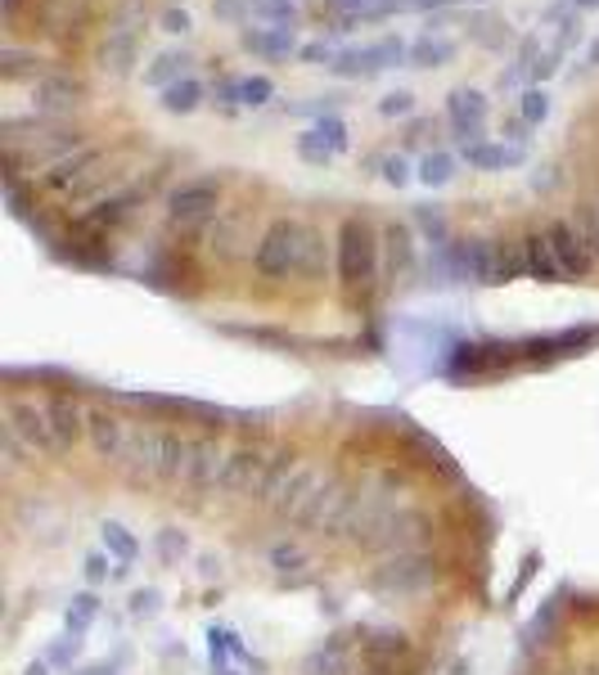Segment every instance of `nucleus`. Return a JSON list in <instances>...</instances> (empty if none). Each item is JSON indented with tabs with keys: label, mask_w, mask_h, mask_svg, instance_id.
<instances>
[{
	"label": "nucleus",
	"mask_w": 599,
	"mask_h": 675,
	"mask_svg": "<svg viewBox=\"0 0 599 675\" xmlns=\"http://www.w3.org/2000/svg\"><path fill=\"white\" fill-rule=\"evenodd\" d=\"M46 410H50L54 437H59V446H64V450L86 437V415H91V410H81L73 396H54V402H46Z\"/></svg>",
	"instance_id": "f3484780"
},
{
	"label": "nucleus",
	"mask_w": 599,
	"mask_h": 675,
	"mask_svg": "<svg viewBox=\"0 0 599 675\" xmlns=\"http://www.w3.org/2000/svg\"><path fill=\"white\" fill-rule=\"evenodd\" d=\"M276 95L271 77H239V109H262Z\"/></svg>",
	"instance_id": "cd10ccee"
},
{
	"label": "nucleus",
	"mask_w": 599,
	"mask_h": 675,
	"mask_svg": "<svg viewBox=\"0 0 599 675\" xmlns=\"http://www.w3.org/2000/svg\"><path fill=\"white\" fill-rule=\"evenodd\" d=\"M546 239H550L555 262L563 266V275H586V270L595 266V253H590V243H586V234H582L577 226L559 221V226L546 230Z\"/></svg>",
	"instance_id": "ddd939ff"
},
{
	"label": "nucleus",
	"mask_w": 599,
	"mask_h": 675,
	"mask_svg": "<svg viewBox=\"0 0 599 675\" xmlns=\"http://www.w3.org/2000/svg\"><path fill=\"white\" fill-rule=\"evenodd\" d=\"M339 54H343V50H339L334 41H311V46H303V59H311V64H329V68H334Z\"/></svg>",
	"instance_id": "473e14b6"
},
{
	"label": "nucleus",
	"mask_w": 599,
	"mask_h": 675,
	"mask_svg": "<svg viewBox=\"0 0 599 675\" xmlns=\"http://www.w3.org/2000/svg\"><path fill=\"white\" fill-rule=\"evenodd\" d=\"M446 117H451V131L464 144H477V136L487 127V100L477 90H456L451 104H446Z\"/></svg>",
	"instance_id": "2eb2a0df"
},
{
	"label": "nucleus",
	"mask_w": 599,
	"mask_h": 675,
	"mask_svg": "<svg viewBox=\"0 0 599 675\" xmlns=\"http://www.w3.org/2000/svg\"><path fill=\"white\" fill-rule=\"evenodd\" d=\"M293 469H297L293 450H276V464H271V473H266V482H262V496H257V505L271 509V505L280 500V491H284V482H289V473H293Z\"/></svg>",
	"instance_id": "b1692460"
},
{
	"label": "nucleus",
	"mask_w": 599,
	"mask_h": 675,
	"mask_svg": "<svg viewBox=\"0 0 599 675\" xmlns=\"http://www.w3.org/2000/svg\"><path fill=\"white\" fill-rule=\"evenodd\" d=\"M590 64H599V41H595V46H590Z\"/></svg>",
	"instance_id": "37998d69"
},
{
	"label": "nucleus",
	"mask_w": 599,
	"mask_h": 675,
	"mask_svg": "<svg viewBox=\"0 0 599 675\" xmlns=\"http://www.w3.org/2000/svg\"><path fill=\"white\" fill-rule=\"evenodd\" d=\"M582 234H586V243H590V253H599V203H590V207L582 212Z\"/></svg>",
	"instance_id": "f704fd0d"
},
{
	"label": "nucleus",
	"mask_w": 599,
	"mask_h": 675,
	"mask_svg": "<svg viewBox=\"0 0 599 675\" xmlns=\"http://www.w3.org/2000/svg\"><path fill=\"white\" fill-rule=\"evenodd\" d=\"M559 675H590V666H563Z\"/></svg>",
	"instance_id": "79ce46f5"
},
{
	"label": "nucleus",
	"mask_w": 599,
	"mask_h": 675,
	"mask_svg": "<svg viewBox=\"0 0 599 675\" xmlns=\"http://www.w3.org/2000/svg\"><path fill=\"white\" fill-rule=\"evenodd\" d=\"M253 5H257V0H217L213 14L226 18V23H239V18H253Z\"/></svg>",
	"instance_id": "c756f323"
},
{
	"label": "nucleus",
	"mask_w": 599,
	"mask_h": 675,
	"mask_svg": "<svg viewBox=\"0 0 599 675\" xmlns=\"http://www.w3.org/2000/svg\"><path fill=\"white\" fill-rule=\"evenodd\" d=\"M199 100H203V86L194 77H186V81H176V86L163 90V109L167 113H194Z\"/></svg>",
	"instance_id": "393cba45"
},
{
	"label": "nucleus",
	"mask_w": 599,
	"mask_h": 675,
	"mask_svg": "<svg viewBox=\"0 0 599 675\" xmlns=\"http://www.w3.org/2000/svg\"><path fill=\"white\" fill-rule=\"evenodd\" d=\"M303 671L307 675H352V649H347V639H324L320 649L307 653Z\"/></svg>",
	"instance_id": "a211bd4d"
},
{
	"label": "nucleus",
	"mask_w": 599,
	"mask_h": 675,
	"mask_svg": "<svg viewBox=\"0 0 599 675\" xmlns=\"http://www.w3.org/2000/svg\"><path fill=\"white\" fill-rule=\"evenodd\" d=\"M383 176H387V186H406V180H410L406 158H387V163H383Z\"/></svg>",
	"instance_id": "e433bc0d"
},
{
	"label": "nucleus",
	"mask_w": 599,
	"mask_h": 675,
	"mask_svg": "<svg viewBox=\"0 0 599 675\" xmlns=\"http://www.w3.org/2000/svg\"><path fill=\"white\" fill-rule=\"evenodd\" d=\"M590 675H599V662H595V666H590Z\"/></svg>",
	"instance_id": "c03bdc74"
},
{
	"label": "nucleus",
	"mask_w": 599,
	"mask_h": 675,
	"mask_svg": "<svg viewBox=\"0 0 599 675\" xmlns=\"http://www.w3.org/2000/svg\"><path fill=\"white\" fill-rule=\"evenodd\" d=\"M437 5H451V0H410V10H437Z\"/></svg>",
	"instance_id": "ea45409f"
},
{
	"label": "nucleus",
	"mask_w": 599,
	"mask_h": 675,
	"mask_svg": "<svg viewBox=\"0 0 599 675\" xmlns=\"http://www.w3.org/2000/svg\"><path fill=\"white\" fill-rule=\"evenodd\" d=\"M464 158L483 171H500V167H519L523 163V144H464Z\"/></svg>",
	"instance_id": "412c9836"
},
{
	"label": "nucleus",
	"mask_w": 599,
	"mask_h": 675,
	"mask_svg": "<svg viewBox=\"0 0 599 675\" xmlns=\"http://www.w3.org/2000/svg\"><path fill=\"white\" fill-rule=\"evenodd\" d=\"M324 262V239L303 221H276L257 243V270L266 280H320Z\"/></svg>",
	"instance_id": "f257e3e1"
},
{
	"label": "nucleus",
	"mask_w": 599,
	"mask_h": 675,
	"mask_svg": "<svg viewBox=\"0 0 599 675\" xmlns=\"http://www.w3.org/2000/svg\"><path fill=\"white\" fill-rule=\"evenodd\" d=\"M244 46L257 50L262 59H289L297 50V37L293 27H253V33H244Z\"/></svg>",
	"instance_id": "6ab92c4d"
},
{
	"label": "nucleus",
	"mask_w": 599,
	"mask_h": 675,
	"mask_svg": "<svg viewBox=\"0 0 599 675\" xmlns=\"http://www.w3.org/2000/svg\"><path fill=\"white\" fill-rule=\"evenodd\" d=\"M451 59H456V41H446V37H419L410 46L415 68H442V64H451Z\"/></svg>",
	"instance_id": "5701e85b"
},
{
	"label": "nucleus",
	"mask_w": 599,
	"mask_h": 675,
	"mask_svg": "<svg viewBox=\"0 0 599 675\" xmlns=\"http://www.w3.org/2000/svg\"><path fill=\"white\" fill-rule=\"evenodd\" d=\"M410 109H415V95H410V90H393V95H383V104H379L383 117H402V113H410Z\"/></svg>",
	"instance_id": "2f4dec72"
},
{
	"label": "nucleus",
	"mask_w": 599,
	"mask_h": 675,
	"mask_svg": "<svg viewBox=\"0 0 599 675\" xmlns=\"http://www.w3.org/2000/svg\"><path fill=\"white\" fill-rule=\"evenodd\" d=\"M271 568L280 572V581H289V572H303V576H307L311 559H307L303 545H276V549H271Z\"/></svg>",
	"instance_id": "a878e982"
},
{
	"label": "nucleus",
	"mask_w": 599,
	"mask_h": 675,
	"mask_svg": "<svg viewBox=\"0 0 599 675\" xmlns=\"http://www.w3.org/2000/svg\"><path fill=\"white\" fill-rule=\"evenodd\" d=\"M568 10H599V0H563Z\"/></svg>",
	"instance_id": "a19ab883"
},
{
	"label": "nucleus",
	"mask_w": 599,
	"mask_h": 675,
	"mask_svg": "<svg viewBox=\"0 0 599 675\" xmlns=\"http://www.w3.org/2000/svg\"><path fill=\"white\" fill-rule=\"evenodd\" d=\"M253 18L257 23H276V27H293L297 23V5H293V0H257Z\"/></svg>",
	"instance_id": "bb28decb"
},
{
	"label": "nucleus",
	"mask_w": 599,
	"mask_h": 675,
	"mask_svg": "<svg viewBox=\"0 0 599 675\" xmlns=\"http://www.w3.org/2000/svg\"><path fill=\"white\" fill-rule=\"evenodd\" d=\"M339 275L343 284L356 289H370L374 275H379V243H374V226L370 221H347L339 234Z\"/></svg>",
	"instance_id": "7ed1b4c3"
},
{
	"label": "nucleus",
	"mask_w": 599,
	"mask_h": 675,
	"mask_svg": "<svg viewBox=\"0 0 599 675\" xmlns=\"http://www.w3.org/2000/svg\"><path fill=\"white\" fill-rule=\"evenodd\" d=\"M163 442H167V428L154 423H131L127 433V455H123V473L127 482H158L163 469Z\"/></svg>",
	"instance_id": "423d86ee"
},
{
	"label": "nucleus",
	"mask_w": 599,
	"mask_h": 675,
	"mask_svg": "<svg viewBox=\"0 0 599 675\" xmlns=\"http://www.w3.org/2000/svg\"><path fill=\"white\" fill-rule=\"evenodd\" d=\"M451 176H456V158H451V153H429V158L419 163V180H424V186H446Z\"/></svg>",
	"instance_id": "c85d7f7f"
},
{
	"label": "nucleus",
	"mask_w": 599,
	"mask_h": 675,
	"mask_svg": "<svg viewBox=\"0 0 599 675\" xmlns=\"http://www.w3.org/2000/svg\"><path fill=\"white\" fill-rule=\"evenodd\" d=\"M104 545H113L123 559H136V540H127L123 527H104Z\"/></svg>",
	"instance_id": "c9c22d12"
},
{
	"label": "nucleus",
	"mask_w": 599,
	"mask_h": 675,
	"mask_svg": "<svg viewBox=\"0 0 599 675\" xmlns=\"http://www.w3.org/2000/svg\"><path fill=\"white\" fill-rule=\"evenodd\" d=\"M370 590L383 599H419L424 590H433V563L419 555H393L383 568L370 572Z\"/></svg>",
	"instance_id": "20e7f679"
},
{
	"label": "nucleus",
	"mask_w": 599,
	"mask_h": 675,
	"mask_svg": "<svg viewBox=\"0 0 599 675\" xmlns=\"http://www.w3.org/2000/svg\"><path fill=\"white\" fill-rule=\"evenodd\" d=\"M10 433L27 446V450H41V455H54V450H64L54 437V423H50V410L41 402H10Z\"/></svg>",
	"instance_id": "6e6552de"
},
{
	"label": "nucleus",
	"mask_w": 599,
	"mask_h": 675,
	"mask_svg": "<svg viewBox=\"0 0 599 675\" xmlns=\"http://www.w3.org/2000/svg\"><path fill=\"white\" fill-rule=\"evenodd\" d=\"M387 243H393V270H410V234L406 230H387Z\"/></svg>",
	"instance_id": "72a5a7b5"
},
{
	"label": "nucleus",
	"mask_w": 599,
	"mask_h": 675,
	"mask_svg": "<svg viewBox=\"0 0 599 675\" xmlns=\"http://www.w3.org/2000/svg\"><path fill=\"white\" fill-rule=\"evenodd\" d=\"M347 149V127L343 122L329 113V117H316V127L297 140V153H303L307 163H329L334 153H343Z\"/></svg>",
	"instance_id": "4468645a"
},
{
	"label": "nucleus",
	"mask_w": 599,
	"mask_h": 675,
	"mask_svg": "<svg viewBox=\"0 0 599 675\" xmlns=\"http://www.w3.org/2000/svg\"><path fill=\"white\" fill-rule=\"evenodd\" d=\"M163 33H190V14L186 10H167L163 14Z\"/></svg>",
	"instance_id": "58836bf2"
},
{
	"label": "nucleus",
	"mask_w": 599,
	"mask_h": 675,
	"mask_svg": "<svg viewBox=\"0 0 599 675\" xmlns=\"http://www.w3.org/2000/svg\"><path fill=\"white\" fill-rule=\"evenodd\" d=\"M523 266H527L532 280H546V284L563 280V266L555 262V249H550V239H546V234H536V239L523 243Z\"/></svg>",
	"instance_id": "aec40b11"
},
{
	"label": "nucleus",
	"mask_w": 599,
	"mask_h": 675,
	"mask_svg": "<svg viewBox=\"0 0 599 675\" xmlns=\"http://www.w3.org/2000/svg\"><path fill=\"white\" fill-rule=\"evenodd\" d=\"M329 477V469L324 464H303L297 459V469L289 473V482H284V491H280V500L271 505V513H280V518H289V523H297V513L307 509V500L316 496V486Z\"/></svg>",
	"instance_id": "f8f14e48"
},
{
	"label": "nucleus",
	"mask_w": 599,
	"mask_h": 675,
	"mask_svg": "<svg viewBox=\"0 0 599 675\" xmlns=\"http://www.w3.org/2000/svg\"><path fill=\"white\" fill-rule=\"evenodd\" d=\"M127 433H131V423H123V419L109 415V410H91V415H86V442H91V450L104 459V464L123 469Z\"/></svg>",
	"instance_id": "9d476101"
},
{
	"label": "nucleus",
	"mask_w": 599,
	"mask_h": 675,
	"mask_svg": "<svg viewBox=\"0 0 599 675\" xmlns=\"http://www.w3.org/2000/svg\"><path fill=\"white\" fill-rule=\"evenodd\" d=\"M361 653L370 666H397V658L410 653V639L393 626H370V631H361Z\"/></svg>",
	"instance_id": "dca6fc26"
},
{
	"label": "nucleus",
	"mask_w": 599,
	"mask_h": 675,
	"mask_svg": "<svg viewBox=\"0 0 599 675\" xmlns=\"http://www.w3.org/2000/svg\"><path fill=\"white\" fill-rule=\"evenodd\" d=\"M276 464V450L271 446H239L230 450L226 469H221V482H217V496H230V500H257L262 496V482Z\"/></svg>",
	"instance_id": "39448f33"
},
{
	"label": "nucleus",
	"mask_w": 599,
	"mask_h": 675,
	"mask_svg": "<svg viewBox=\"0 0 599 675\" xmlns=\"http://www.w3.org/2000/svg\"><path fill=\"white\" fill-rule=\"evenodd\" d=\"M217 203H221V194H217L213 180H194V186H181V190L171 194V221L181 226V230L207 226V221L217 217Z\"/></svg>",
	"instance_id": "1a4fd4ad"
},
{
	"label": "nucleus",
	"mask_w": 599,
	"mask_h": 675,
	"mask_svg": "<svg viewBox=\"0 0 599 675\" xmlns=\"http://www.w3.org/2000/svg\"><path fill=\"white\" fill-rule=\"evenodd\" d=\"M226 459H230V450L217 437H194V450H190V464H186V477L181 482L190 491H217Z\"/></svg>",
	"instance_id": "9b49d317"
},
{
	"label": "nucleus",
	"mask_w": 599,
	"mask_h": 675,
	"mask_svg": "<svg viewBox=\"0 0 599 675\" xmlns=\"http://www.w3.org/2000/svg\"><path fill=\"white\" fill-rule=\"evenodd\" d=\"M402 54H410L402 37H383V41H374V46H352V50H343V54L334 59V73H339V77H379L383 68L402 64Z\"/></svg>",
	"instance_id": "0eeeda50"
},
{
	"label": "nucleus",
	"mask_w": 599,
	"mask_h": 675,
	"mask_svg": "<svg viewBox=\"0 0 599 675\" xmlns=\"http://www.w3.org/2000/svg\"><path fill=\"white\" fill-rule=\"evenodd\" d=\"M158 549L171 559V555H186V536H176V527H167L163 536H158Z\"/></svg>",
	"instance_id": "4c0bfd02"
},
{
	"label": "nucleus",
	"mask_w": 599,
	"mask_h": 675,
	"mask_svg": "<svg viewBox=\"0 0 599 675\" xmlns=\"http://www.w3.org/2000/svg\"><path fill=\"white\" fill-rule=\"evenodd\" d=\"M429 540V518L419 513L415 505H402V509H393L383 518V523L356 545V549H366V555H415L419 545Z\"/></svg>",
	"instance_id": "f03ea898"
},
{
	"label": "nucleus",
	"mask_w": 599,
	"mask_h": 675,
	"mask_svg": "<svg viewBox=\"0 0 599 675\" xmlns=\"http://www.w3.org/2000/svg\"><path fill=\"white\" fill-rule=\"evenodd\" d=\"M546 113H550L546 90H527V95H523V122H546Z\"/></svg>",
	"instance_id": "7c9ffc66"
},
{
	"label": "nucleus",
	"mask_w": 599,
	"mask_h": 675,
	"mask_svg": "<svg viewBox=\"0 0 599 675\" xmlns=\"http://www.w3.org/2000/svg\"><path fill=\"white\" fill-rule=\"evenodd\" d=\"M190 64H194L190 54H181V50H167V54H158L154 64L144 68V81H149V86H163V90H167V86H176V81H186Z\"/></svg>",
	"instance_id": "4be33fe9"
}]
</instances>
